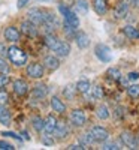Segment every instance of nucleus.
<instances>
[{"instance_id":"1","label":"nucleus","mask_w":139,"mask_h":150,"mask_svg":"<svg viewBox=\"0 0 139 150\" xmlns=\"http://www.w3.org/2000/svg\"><path fill=\"white\" fill-rule=\"evenodd\" d=\"M8 57H9V60L12 62V63H14L15 66H18V68L24 66L27 63V54L17 45H12V47L8 48Z\"/></svg>"},{"instance_id":"2","label":"nucleus","mask_w":139,"mask_h":150,"mask_svg":"<svg viewBox=\"0 0 139 150\" xmlns=\"http://www.w3.org/2000/svg\"><path fill=\"white\" fill-rule=\"evenodd\" d=\"M58 11L61 12V15L65 17V21H67L72 27H75V29L79 27V17L75 11H72L70 8H66L65 5H60Z\"/></svg>"},{"instance_id":"3","label":"nucleus","mask_w":139,"mask_h":150,"mask_svg":"<svg viewBox=\"0 0 139 150\" xmlns=\"http://www.w3.org/2000/svg\"><path fill=\"white\" fill-rule=\"evenodd\" d=\"M94 56L102 62V63H109L112 60V53H111V48L105 44H97L94 47Z\"/></svg>"},{"instance_id":"4","label":"nucleus","mask_w":139,"mask_h":150,"mask_svg":"<svg viewBox=\"0 0 139 150\" xmlns=\"http://www.w3.org/2000/svg\"><path fill=\"white\" fill-rule=\"evenodd\" d=\"M45 17H46V11L45 9H41V8H32L27 12V18L32 23H34L36 26H44Z\"/></svg>"},{"instance_id":"5","label":"nucleus","mask_w":139,"mask_h":150,"mask_svg":"<svg viewBox=\"0 0 139 150\" xmlns=\"http://www.w3.org/2000/svg\"><path fill=\"white\" fill-rule=\"evenodd\" d=\"M133 2L132 0H121V2L115 6V9H114V18L117 20H123L127 17V14L130 12V5Z\"/></svg>"},{"instance_id":"6","label":"nucleus","mask_w":139,"mask_h":150,"mask_svg":"<svg viewBox=\"0 0 139 150\" xmlns=\"http://www.w3.org/2000/svg\"><path fill=\"white\" fill-rule=\"evenodd\" d=\"M26 72H27V75L30 78H33V80H39V78H42L44 75H45V68H44V65H41V63H30L27 68H26Z\"/></svg>"},{"instance_id":"7","label":"nucleus","mask_w":139,"mask_h":150,"mask_svg":"<svg viewBox=\"0 0 139 150\" xmlns=\"http://www.w3.org/2000/svg\"><path fill=\"white\" fill-rule=\"evenodd\" d=\"M69 120H70V123L73 125V126L82 128L84 125L87 123V116H85V112H84L82 110L77 108V110H73V111L70 112V117H69Z\"/></svg>"},{"instance_id":"8","label":"nucleus","mask_w":139,"mask_h":150,"mask_svg":"<svg viewBox=\"0 0 139 150\" xmlns=\"http://www.w3.org/2000/svg\"><path fill=\"white\" fill-rule=\"evenodd\" d=\"M90 134L93 135V138H94L96 143H105L109 138V132L103 126H93L90 129Z\"/></svg>"},{"instance_id":"9","label":"nucleus","mask_w":139,"mask_h":150,"mask_svg":"<svg viewBox=\"0 0 139 150\" xmlns=\"http://www.w3.org/2000/svg\"><path fill=\"white\" fill-rule=\"evenodd\" d=\"M120 140H121L123 146L129 147V149H138V146H139L138 138H136V137H135L132 132H129V131H124V132H121V135H120Z\"/></svg>"},{"instance_id":"10","label":"nucleus","mask_w":139,"mask_h":150,"mask_svg":"<svg viewBox=\"0 0 139 150\" xmlns=\"http://www.w3.org/2000/svg\"><path fill=\"white\" fill-rule=\"evenodd\" d=\"M20 36H21V32L15 26H8L3 30V38H5L8 42H12V44L18 42L20 41Z\"/></svg>"},{"instance_id":"11","label":"nucleus","mask_w":139,"mask_h":150,"mask_svg":"<svg viewBox=\"0 0 139 150\" xmlns=\"http://www.w3.org/2000/svg\"><path fill=\"white\" fill-rule=\"evenodd\" d=\"M21 32L24 35L30 36V38H34L37 35V26H36L34 23H32L30 20H26V21L21 23Z\"/></svg>"},{"instance_id":"12","label":"nucleus","mask_w":139,"mask_h":150,"mask_svg":"<svg viewBox=\"0 0 139 150\" xmlns=\"http://www.w3.org/2000/svg\"><path fill=\"white\" fill-rule=\"evenodd\" d=\"M12 89H14V93L17 96H24L29 92V86L24 80H15L14 83H12Z\"/></svg>"},{"instance_id":"13","label":"nucleus","mask_w":139,"mask_h":150,"mask_svg":"<svg viewBox=\"0 0 139 150\" xmlns=\"http://www.w3.org/2000/svg\"><path fill=\"white\" fill-rule=\"evenodd\" d=\"M75 42H77L78 48H81V50H85V48H88V45H90L88 35H87L85 32H82V30H79V32L75 33Z\"/></svg>"},{"instance_id":"14","label":"nucleus","mask_w":139,"mask_h":150,"mask_svg":"<svg viewBox=\"0 0 139 150\" xmlns=\"http://www.w3.org/2000/svg\"><path fill=\"white\" fill-rule=\"evenodd\" d=\"M54 135L57 137L58 140H65L66 137L69 135V128H67V123L63 122V120H58L57 122V128L54 131Z\"/></svg>"},{"instance_id":"15","label":"nucleus","mask_w":139,"mask_h":150,"mask_svg":"<svg viewBox=\"0 0 139 150\" xmlns=\"http://www.w3.org/2000/svg\"><path fill=\"white\" fill-rule=\"evenodd\" d=\"M48 95V87L45 84H36L33 87V90H32V96L34 99H37V101H41V99H44L45 96Z\"/></svg>"},{"instance_id":"16","label":"nucleus","mask_w":139,"mask_h":150,"mask_svg":"<svg viewBox=\"0 0 139 150\" xmlns=\"http://www.w3.org/2000/svg\"><path fill=\"white\" fill-rule=\"evenodd\" d=\"M44 66L46 68V69H49V71H55V69H58V66H60V60H58V56H46L45 59H44Z\"/></svg>"},{"instance_id":"17","label":"nucleus","mask_w":139,"mask_h":150,"mask_svg":"<svg viewBox=\"0 0 139 150\" xmlns=\"http://www.w3.org/2000/svg\"><path fill=\"white\" fill-rule=\"evenodd\" d=\"M49 104H51L53 111L58 112V114H65V112H66V105H65V102H63L60 98L53 96V98H51V101H49Z\"/></svg>"},{"instance_id":"18","label":"nucleus","mask_w":139,"mask_h":150,"mask_svg":"<svg viewBox=\"0 0 139 150\" xmlns=\"http://www.w3.org/2000/svg\"><path fill=\"white\" fill-rule=\"evenodd\" d=\"M53 51L55 53V56H58V57H67L69 54H70V45L67 44V42H58V45L53 50Z\"/></svg>"},{"instance_id":"19","label":"nucleus","mask_w":139,"mask_h":150,"mask_svg":"<svg viewBox=\"0 0 139 150\" xmlns=\"http://www.w3.org/2000/svg\"><path fill=\"white\" fill-rule=\"evenodd\" d=\"M57 119L53 116V114H49V116H46V119H45V128H44V131H45V134H54V131H55V128H57Z\"/></svg>"},{"instance_id":"20","label":"nucleus","mask_w":139,"mask_h":150,"mask_svg":"<svg viewBox=\"0 0 139 150\" xmlns=\"http://www.w3.org/2000/svg\"><path fill=\"white\" fill-rule=\"evenodd\" d=\"M93 9L97 15H105L108 11V2L106 0H93Z\"/></svg>"},{"instance_id":"21","label":"nucleus","mask_w":139,"mask_h":150,"mask_svg":"<svg viewBox=\"0 0 139 150\" xmlns=\"http://www.w3.org/2000/svg\"><path fill=\"white\" fill-rule=\"evenodd\" d=\"M12 122V116H11V111L6 108V105H0V123L3 126H9Z\"/></svg>"},{"instance_id":"22","label":"nucleus","mask_w":139,"mask_h":150,"mask_svg":"<svg viewBox=\"0 0 139 150\" xmlns=\"http://www.w3.org/2000/svg\"><path fill=\"white\" fill-rule=\"evenodd\" d=\"M123 33L124 36L127 38V39H139V30L133 26H130V24H127V26L123 27Z\"/></svg>"},{"instance_id":"23","label":"nucleus","mask_w":139,"mask_h":150,"mask_svg":"<svg viewBox=\"0 0 139 150\" xmlns=\"http://www.w3.org/2000/svg\"><path fill=\"white\" fill-rule=\"evenodd\" d=\"M44 42H45V45L49 48V50H54L57 45H58V38L54 35V33H46L45 35V38H44Z\"/></svg>"},{"instance_id":"24","label":"nucleus","mask_w":139,"mask_h":150,"mask_svg":"<svg viewBox=\"0 0 139 150\" xmlns=\"http://www.w3.org/2000/svg\"><path fill=\"white\" fill-rule=\"evenodd\" d=\"M75 12L78 15H87L88 14V2L87 0H77V3H75Z\"/></svg>"},{"instance_id":"25","label":"nucleus","mask_w":139,"mask_h":150,"mask_svg":"<svg viewBox=\"0 0 139 150\" xmlns=\"http://www.w3.org/2000/svg\"><path fill=\"white\" fill-rule=\"evenodd\" d=\"M75 87H77V92L87 95L88 92H90V89H91V84H90V81H88V80L82 78V80H79L77 83V86H75Z\"/></svg>"},{"instance_id":"26","label":"nucleus","mask_w":139,"mask_h":150,"mask_svg":"<svg viewBox=\"0 0 139 150\" xmlns=\"http://www.w3.org/2000/svg\"><path fill=\"white\" fill-rule=\"evenodd\" d=\"M96 116H97L100 120H106V119H109V116H111L109 108H108L105 104H100V105L96 108Z\"/></svg>"},{"instance_id":"27","label":"nucleus","mask_w":139,"mask_h":150,"mask_svg":"<svg viewBox=\"0 0 139 150\" xmlns=\"http://www.w3.org/2000/svg\"><path fill=\"white\" fill-rule=\"evenodd\" d=\"M123 77V75H121V72H120V69L118 68H109L108 71H106V78L108 80H111V81H120V78Z\"/></svg>"},{"instance_id":"28","label":"nucleus","mask_w":139,"mask_h":150,"mask_svg":"<svg viewBox=\"0 0 139 150\" xmlns=\"http://www.w3.org/2000/svg\"><path fill=\"white\" fill-rule=\"evenodd\" d=\"M32 125H33L34 131L42 132L44 128H45V120L42 117H39V116H34V117H32Z\"/></svg>"},{"instance_id":"29","label":"nucleus","mask_w":139,"mask_h":150,"mask_svg":"<svg viewBox=\"0 0 139 150\" xmlns=\"http://www.w3.org/2000/svg\"><path fill=\"white\" fill-rule=\"evenodd\" d=\"M103 87L102 86H94L93 87V93H91V98H90V101H97V99H103Z\"/></svg>"},{"instance_id":"30","label":"nucleus","mask_w":139,"mask_h":150,"mask_svg":"<svg viewBox=\"0 0 139 150\" xmlns=\"http://www.w3.org/2000/svg\"><path fill=\"white\" fill-rule=\"evenodd\" d=\"M75 92H77V87L69 84L63 89V96H65L66 99H69V101H72V99L75 98Z\"/></svg>"},{"instance_id":"31","label":"nucleus","mask_w":139,"mask_h":150,"mask_svg":"<svg viewBox=\"0 0 139 150\" xmlns=\"http://www.w3.org/2000/svg\"><path fill=\"white\" fill-rule=\"evenodd\" d=\"M127 95L130 98H139V84H130V86H127Z\"/></svg>"},{"instance_id":"32","label":"nucleus","mask_w":139,"mask_h":150,"mask_svg":"<svg viewBox=\"0 0 139 150\" xmlns=\"http://www.w3.org/2000/svg\"><path fill=\"white\" fill-rule=\"evenodd\" d=\"M0 74H9V63L0 56Z\"/></svg>"},{"instance_id":"33","label":"nucleus","mask_w":139,"mask_h":150,"mask_svg":"<svg viewBox=\"0 0 139 150\" xmlns=\"http://www.w3.org/2000/svg\"><path fill=\"white\" fill-rule=\"evenodd\" d=\"M9 102V95L3 89H0V105H6Z\"/></svg>"},{"instance_id":"34","label":"nucleus","mask_w":139,"mask_h":150,"mask_svg":"<svg viewBox=\"0 0 139 150\" xmlns=\"http://www.w3.org/2000/svg\"><path fill=\"white\" fill-rule=\"evenodd\" d=\"M9 81H11V78H9L8 74H2V75H0V89L6 87L9 84Z\"/></svg>"},{"instance_id":"35","label":"nucleus","mask_w":139,"mask_h":150,"mask_svg":"<svg viewBox=\"0 0 139 150\" xmlns=\"http://www.w3.org/2000/svg\"><path fill=\"white\" fill-rule=\"evenodd\" d=\"M102 149H105V150H118V149H121V147H120L117 143H103Z\"/></svg>"},{"instance_id":"36","label":"nucleus","mask_w":139,"mask_h":150,"mask_svg":"<svg viewBox=\"0 0 139 150\" xmlns=\"http://www.w3.org/2000/svg\"><path fill=\"white\" fill-rule=\"evenodd\" d=\"M15 147L12 146L11 143L5 141V140H0V150H14Z\"/></svg>"},{"instance_id":"37","label":"nucleus","mask_w":139,"mask_h":150,"mask_svg":"<svg viewBox=\"0 0 139 150\" xmlns=\"http://www.w3.org/2000/svg\"><path fill=\"white\" fill-rule=\"evenodd\" d=\"M2 135H3V137H9V138H15V140L21 141V137H20L18 134H15V132H9V131H3V132H2Z\"/></svg>"},{"instance_id":"38","label":"nucleus","mask_w":139,"mask_h":150,"mask_svg":"<svg viewBox=\"0 0 139 150\" xmlns=\"http://www.w3.org/2000/svg\"><path fill=\"white\" fill-rule=\"evenodd\" d=\"M0 56H2V57L8 56V47L3 42H0Z\"/></svg>"},{"instance_id":"39","label":"nucleus","mask_w":139,"mask_h":150,"mask_svg":"<svg viewBox=\"0 0 139 150\" xmlns=\"http://www.w3.org/2000/svg\"><path fill=\"white\" fill-rule=\"evenodd\" d=\"M114 116H115L117 119H121V117L124 116V110H123L121 107H118V108H117L115 111H114Z\"/></svg>"},{"instance_id":"40","label":"nucleus","mask_w":139,"mask_h":150,"mask_svg":"<svg viewBox=\"0 0 139 150\" xmlns=\"http://www.w3.org/2000/svg\"><path fill=\"white\" fill-rule=\"evenodd\" d=\"M67 149H69V150H84L85 147H84L81 143H78V144H70Z\"/></svg>"},{"instance_id":"41","label":"nucleus","mask_w":139,"mask_h":150,"mask_svg":"<svg viewBox=\"0 0 139 150\" xmlns=\"http://www.w3.org/2000/svg\"><path fill=\"white\" fill-rule=\"evenodd\" d=\"M129 80H132V81H136V80H139V72H130L129 75Z\"/></svg>"},{"instance_id":"42","label":"nucleus","mask_w":139,"mask_h":150,"mask_svg":"<svg viewBox=\"0 0 139 150\" xmlns=\"http://www.w3.org/2000/svg\"><path fill=\"white\" fill-rule=\"evenodd\" d=\"M48 137H49V134H46V135H44V138H42V141H44V144H46V146H51L54 141L53 140H49L48 138Z\"/></svg>"},{"instance_id":"43","label":"nucleus","mask_w":139,"mask_h":150,"mask_svg":"<svg viewBox=\"0 0 139 150\" xmlns=\"http://www.w3.org/2000/svg\"><path fill=\"white\" fill-rule=\"evenodd\" d=\"M30 2V0H18V3H17V6H18V9H21V8H24L27 3Z\"/></svg>"},{"instance_id":"44","label":"nucleus","mask_w":139,"mask_h":150,"mask_svg":"<svg viewBox=\"0 0 139 150\" xmlns=\"http://www.w3.org/2000/svg\"><path fill=\"white\" fill-rule=\"evenodd\" d=\"M21 135H22V138H24V140H30V137L27 135V132H26V131H22V132H21Z\"/></svg>"},{"instance_id":"45","label":"nucleus","mask_w":139,"mask_h":150,"mask_svg":"<svg viewBox=\"0 0 139 150\" xmlns=\"http://www.w3.org/2000/svg\"><path fill=\"white\" fill-rule=\"evenodd\" d=\"M132 2H133V5H135L136 8H139V0H132Z\"/></svg>"},{"instance_id":"46","label":"nucleus","mask_w":139,"mask_h":150,"mask_svg":"<svg viewBox=\"0 0 139 150\" xmlns=\"http://www.w3.org/2000/svg\"><path fill=\"white\" fill-rule=\"evenodd\" d=\"M41 2H48V0H41Z\"/></svg>"}]
</instances>
